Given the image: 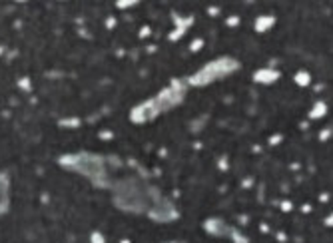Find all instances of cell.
Instances as JSON below:
<instances>
[{
  "label": "cell",
  "mask_w": 333,
  "mask_h": 243,
  "mask_svg": "<svg viewBox=\"0 0 333 243\" xmlns=\"http://www.w3.org/2000/svg\"><path fill=\"white\" fill-rule=\"evenodd\" d=\"M98 138H100V140H112V138H114V132H110V130H102V132L98 134Z\"/></svg>",
  "instance_id": "cell-27"
},
{
  "label": "cell",
  "mask_w": 333,
  "mask_h": 243,
  "mask_svg": "<svg viewBox=\"0 0 333 243\" xmlns=\"http://www.w3.org/2000/svg\"><path fill=\"white\" fill-rule=\"evenodd\" d=\"M239 221H241V223H243V225H247V221H249V218H247V216H239Z\"/></svg>",
  "instance_id": "cell-34"
},
{
  "label": "cell",
  "mask_w": 333,
  "mask_h": 243,
  "mask_svg": "<svg viewBox=\"0 0 333 243\" xmlns=\"http://www.w3.org/2000/svg\"><path fill=\"white\" fill-rule=\"evenodd\" d=\"M241 68L238 58L234 56H217L214 60L206 62L204 66H200L193 74H190L186 78V84L188 88H206L210 84H215V82H221L230 76L238 72Z\"/></svg>",
  "instance_id": "cell-3"
},
{
  "label": "cell",
  "mask_w": 333,
  "mask_h": 243,
  "mask_svg": "<svg viewBox=\"0 0 333 243\" xmlns=\"http://www.w3.org/2000/svg\"><path fill=\"white\" fill-rule=\"evenodd\" d=\"M150 34H152V28H150V26H142V28H140V34H138V38H148V36H150Z\"/></svg>",
  "instance_id": "cell-28"
},
{
  "label": "cell",
  "mask_w": 333,
  "mask_h": 243,
  "mask_svg": "<svg viewBox=\"0 0 333 243\" xmlns=\"http://www.w3.org/2000/svg\"><path fill=\"white\" fill-rule=\"evenodd\" d=\"M277 205H280V209H282L284 214H289V211H293V209H295L293 201H289V199H284V201H280Z\"/></svg>",
  "instance_id": "cell-20"
},
{
  "label": "cell",
  "mask_w": 333,
  "mask_h": 243,
  "mask_svg": "<svg viewBox=\"0 0 333 243\" xmlns=\"http://www.w3.org/2000/svg\"><path fill=\"white\" fill-rule=\"evenodd\" d=\"M134 6H138V2H136V0H126V2H116V8H118V10H126V8H134Z\"/></svg>",
  "instance_id": "cell-23"
},
{
  "label": "cell",
  "mask_w": 333,
  "mask_h": 243,
  "mask_svg": "<svg viewBox=\"0 0 333 243\" xmlns=\"http://www.w3.org/2000/svg\"><path fill=\"white\" fill-rule=\"evenodd\" d=\"M58 126L64 130H78L82 126V118L80 116H68V118H60Z\"/></svg>",
  "instance_id": "cell-14"
},
{
  "label": "cell",
  "mask_w": 333,
  "mask_h": 243,
  "mask_svg": "<svg viewBox=\"0 0 333 243\" xmlns=\"http://www.w3.org/2000/svg\"><path fill=\"white\" fill-rule=\"evenodd\" d=\"M228 239L232 243H252L249 241V237L241 231V229H238V227H230V233H228Z\"/></svg>",
  "instance_id": "cell-15"
},
{
  "label": "cell",
  "mask_w": 333,
  "mask_h": 243,
  "mask_svg": "<svg viewBox=\"0 0 333 243\" xmlns=\"http://www.w3.org/2000/svg\"><path fill=\"white\" fill-rule=\"evenodd\" d=\"M282 142H284V134H273V136H269V140H267L269 146H280Z\"/></svg>",
  "instance_id": "cell-22"
},
{
  "label": "cell",
  "mask_w": 333,
  "mask_h": 243,
  "mask_svg": "<svg viewBox=\"0 0 333 243\" xmlns=\"http://www.w3.org/2000/svg\"><path fill=\"white\" fill-rule=\"evenodd\" d=\"M204 44H206V40H204V38H200V36H198V38H193V40L190 42V52H200V50L204 48Z\"/></svg>",
  "instance_id": "cell-18"
},
{
  "label": "cell",
  "mask_w": 333,
  "mask_h": 243,
  "mask_svg": "<svg viewBox=\"0 0 333 243\" xmlns=\"http://www.w3.org/2000/svg\"><path fill=\"white\" fill-rule=\"evenodd\" d=\"M206 12H208V14H210V16H219V14H221V8H219V6H208V8H206Z\"/></svg>",
  "instance_id": "cell-26"
},
{
  "label": "cell",
  "mask_w": 333,
  "mask_h": 243,
  "mask_svg": "<svg viewBox=\"0 0 333 243\" xmlns=\"http://www.w3.org/2000/svg\"><path fill=\"white\" fill-rule=\"evenodd\" d=\"M4 52H6V48H4V46H2V44H0V56H2V54H4Z\"/></svg>",
  "instance_id": "cell-37"
},
{
  "label": "cell",
  "mask_w": 333,
  "mask_h": 243,
  "mask_svg": "<svg viewBox=\"0 0 333 243\" xmlns=\"http://www.w3.org/2000/svg\"><path fill=\"white\" fill-rule=\"evenodd\" d=\"M16 86H18L22 92H26V94H30V92H32V80H30L28 76H22V78H18Z\"/></svg>",
  "instance_id": "cell-16"
},
{
  "label": "cell",
  "mask_w": 333,
  "mask_h": 243,
  "mask_svg": "<svg viewBox=\"0 0 333 243\" xmlns=\"http://www.w3.org/2000/svg\"><path fill=\"white\" fill-rule=\"evenodd\" d=\"M327 110H329V106H327L325 100H315L313 106L310 108V112H308V118L310 120H321V118L327 116Z\"/></svg>",
  "instance_id": "cell-11"
},
{
  "label": "cell",
  "mask_w": 333,
  "mask_h": 243,
  "mask_svg": "<svg viewBox=\"0 0 333 243\" xmlns=\"http://www.w3.org/2000/svg\"><path fill=\"white\" fill-rule=\"evenodd\" d=\"M168 243H178V241H168Z\"/></svg>",
  "instance_id": "cell-38"
},
{
  "label": "cell",
  "mask_w": 333,
  "mask_h": 243,
  "mask_svg": "<svg viewBox=\"0 0 333 243\" xmlns=\"http://www.w3.org/2000/svg\"><path fill=\"white\" fill-rule=\"evenodd\" d=\"M90 243H108V241H106V235H104L102 231L94 229V231L90 233Z\"/></svg>",
  "instance_id": "cell-19"
},
{
  "label": "cell",
  "mask_w": 333,
  "mask_h": 243,
  "mask_svg": "<svg viewBox=\"0 0 333 243\" xmlns=\"http://www.w3.org/2000/svg\"><path fill=\"white\" fill-rule=\"evenodd\" d=\"M146 218L152 219L154 223H172L180 219V209L168 195L162 194L150 205V209L146 211Z\"/></svg>",
  "instance_id": "cell-5"
},
{
  "label": "cell",
  "mask_w": 333,
  "mask_h": 243,
  "mask_svg": "<svg viewBox=\"0 0 333 243\" xmlns=\"http://www.w3.org/2000/svg\"><path fill=\"white\" fill-rule=\"evenodd\" d=\"M112 203L124 214L132 216H146L150 205L164 194L160 188L150 184L148 179H142L140 175H128L112 184Z\"/></svg>",
  "instance_id": "cell-2"
},
{
  "label": "cell",
  "mask_w": 333,
  "mask_h": 243,
  "mask_svg": "<svg viewBox=\"0 0 333 243\" xmlns=\"http://www.w3.org/2000/svg\"><path fill=\"white\" fill-rule=\"evenodd\" d=\"M262 231H263V233H267V231H269V227H267L265 223H262Z\"/></svg>",
  "instance_id": "cell-35"
},
{
  "label": "cell",
  "mask_w": 333,
  "mask_h": 243,
  "mask_svg": "<svg viewBox=\"0 0 333 243\" xmlns=\"http://www.w3.org/2000/svg\"><path fill=\"white\" fill-rule=\"evenodd\" d=\"M104 24H106L108 30H114V28L118 26V18H116V16H106V22H104Z\"/></svg>",
  "instance_id": "cell-25"
},
{
  "label": "cell",
  "mask_w": 333,
  "mask_h": 243,
  "mask_svg": "<svg viewBox=\"0 0 333 243\" xmlns=\"http://www.w3.org/2000/svg\"><path fill=\"white\" fill-rule=\"evenodd\" d=\"M280 78H282V72L273 66H263V68L254 70V74H252V80L256 84H262V86H271V84L280 82Z\"/></svg>",
  "instance_id": "cell-8"
},
{
  "label": "cell",
  "mask_w": 333,
  "mask_h": 243,
  "mask_svg": "<svg viewBox=\"0 0 333 243\" xmlns=\"http://www.w3.org/2000/svg\"><path fill=\"white\" fill-rule=\"evenodd\" d=\"M56 162L60 168L84 177L86 181H90L94 188H100V190H110L114 184L110 166H122L120 158H116V162H110L106 156L90 151V149L62 154V156H58Z\"/></svg>",
  "instance_id": "cell-1"
},
{
  "label": "cell",
  "mask_w": 333,
  "mask_h": 243,
  "mask_svg": "<svg viewBox=\"0 0 333 243\" xmlns=\"http://www.w3.org/2000/svg\"><path fill=\"white\" fill-rule=\"evenodd\" d=\"M204 231L208 233V235H212V237H217V239H221V237H228V233H230V227L232 225H228V221L221 218H208L204 219Z\"/></svg>",
  "instance_id": "cell-7"
},
{
  "label": "cell",
  "mask_w": 333,
  "mask_h": 243,
  "mask_svg": "<svg viewBox=\"0 0 333 243\" xmlns=\"http://www.w3.org/2000/svg\"><path fill=\"white\" fill-rule=\"evenodd\" d=\"M299 209H301V214H310V211H311V205H310V203H303V205H301Z\"/></svg>",
  "instance_id": "cell-32"
},
{
  "label": "cell",
  "mask_w": 333,
  "mask_h": 243,
  "mask_svg": "<svg viewBox=\"0 0 333 243\" xmlns=\"http://www.w3.org/2000/svg\"><path fill=\"white\" fill-rule=\"evenodd\" d=\"M311 72L308 70H297V72L293 74V82H295V86H299V88H308L311 84Z\"/></svg>",
  "instance_id": "cell-13"
},
{
  "label": "cell",
  "mask_w": 333,
  "mask_h": 243,
  "mask_svg": "<svg viewBox=\"0 0 333 243\" xmlns=\"http://www.w3.org/2000/svg\"><path fill=\"white\" fill-rule=\"evenodd\" d=\"M172 22H174V28H180V30H190L193 22H196V16L193 14H186V16H180L176 12H172Z\"/></svg>",
  "instance_id": "cell-12"
},
{
  "label": "cell",
  "mask_w": 333,
  "mask_h": 243,
  "mask_svg": "<svg viewBox=\"0 0 333 243\" xmlns=\"http://www.w3.org/2000/svg\"><path fill=\"white\" fill-rule=\"evenodd\" d=\"M10 209V177L4 170H0V218Z\"/></svg>",
  "instance_id": "cell-9"
},
{
  "label": "cell",
  "mask_w": 333,
  "mask_h": 243,
  "mask_svg": "<svg viewBox=\"0 0 333 243\" xmlns=\"http://www.w3.org/2000/svg\"><path fill=\"white\" fill-rule=\"evenodd\" d=\"M323 225H325V227H331V225H333V216H331V214H327V216H325V219H323Z\"/></svg>",
  "instance_id": "cell-31"
},
{
  "label": "cell",
  "mask_w": 333,
  "mask_h": 243,
  "mask_svg": "<svg viewBox=\"0 0 333 243\" xmlns=\"http://www.w3.org/2000/svg\"><path fill=\"white\" fill-rule=\"evenodd\" d=\"M275 24H277V16H273V14H260L254 20V30L258 34H265V32H269Z\"/></svg>",
  "instance_id": "cell-10"
},
{
  "label": "cell",
  "mask_w": 333,
  "mask_h": 243,
  "mask_svg": "<svg viewBox=\"0 0 333 243\" xmlns=\"http://www.w3.org/2000/svg\"><path fill=\"white\" fill-rule=\"evenodd\" d=\"M188 90H190V88H188L186 80L172 78L170 84L164 86V88L154 96L160 114H168V112H172L174 108H178L180 104H184V100L188 96Z\"/></svg>",
  "instance_id": "cell-4"
},
{
  "label": "cell",
  "mask_w": 333,
  "mask_h": 243,
  "mask_svg": "<svg viewBox=\"0 0 333 243\" xmlns=\"http://www.w3.org/2000/svg\"><path fill=\"white\" fill-rule=\"evenodd\" d=\"M319 201L323 203V201H329V194H321L319 195Z\"/></svg>",
  "instance_id": "cell-33"
},
{
  "label": "cell",
  "mask_w": 333,
  "mask_h": 243,
  "mask_svg": "<svg viewBox=\"0 0 333 243\" xmlns=\"http://www.w3.org/2000/svg\"><path fill=\"white\" fill-rule=\"evenodd\" d=\"M239 22H241V18H239L238 14H232V16L226 18V26L228 28H236V26H239Z\"/></svg>",
  "instance_id": "cell-21"
},
{
  "label": "cell",
  "mask_w": 333,
  "mask_h": 243,
  "mask_svg": "<svg viewBox=\"0 0 333 243\" xmlns=\"http://www.w3.org/2000/svg\"><path fill=\"white\" fill-rule=\"evenodd\" d=\"M160 116H162V114H160V110H158V104H156L154 96L138 102L136 106H132V110H130V114H128L130 122L136 124V126L150 124V122H154L156 118H160Z\"/></svg>",
  "instance_id": "cell-6"
},
{
  "label": "cell",
  "mask_w": 333,
  "mask_h": 243,
  "mask_svg": "<svg viewBox=\"0 0 333 243\" xmlns=\"http://www.w3.org/2000/svg\"><path fill=\"white\" fill-rule=\"evenodd\" d=\"M217 168H219V171L230 170V162H228V158H226V156H219V158H217Z\"/></svg>",
  "instance_id": "cell-24"
},
{
  "label": "cell",
  "mask_w": 333,
  "mask_h": 243,
  "mask_svg": "<svg viewBox=\"0 0 333 243\" xmlns=\"http://www.w3.org/2000/svg\"><path fill=\"white\" fill-rule=\"evenodd\" d=\"M275 239L280 243H286L287 241V233L286 231H275Z\"/></svg>",
  "instance_id": "cell-29"
},
{
  "label": "cell",
  "mask_w": 333,
  "mask_h": 243,
  "mask_svg": "<svg viewBox=\"0 0 333 243\" xmlns=\"http://www.w3.org/2000/svg\"><path fill=\"white\" fill-rule=\"evenodd\" d=\"M252 186H254V177H247V179L241 181V188H243V190H247V188H252Z\"/></svg>",
  "instance_id": "cell-30"
},
{
  "label": "cell",
  "mask_w": 333,
  "mask_h": 243,
  "mask_svg": "<svg viewBox=\"0 0 333 243\" xmlns=\"http://www.w3.org/2000/svg\"><path fill=\"white\" fill-rule=\"evenodd\" d=\"M331 136H333V130H331V126H327V128H323V130H321V132H319V134H317V140H319V142H323V144H325V142H329V140H331Z\"/></svg>",
  "instance_id": "cell-17"
},
{
  "label": "cell",
  "mask_w": 333,
  "mask_h": 243,
  "mask_svg": "<svg viewBox=\"0 0 333 243\" xmlns=\"http://www.w3.org/2000/svg\"><path fill=\"white\" fill-rule=\"evenodd\" d=\"M120 243H132V241H130L128 237H122V239H120Z\"/></svg>",
  "instance_id": "cell-36"
}]
</instances>
